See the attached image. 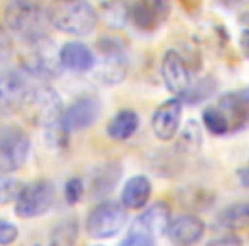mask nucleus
Returning a JSON list of instances; mask_svg holds the SVG:
<instances>
[{
	"label": "nucleus",
	"instance_id": "obj_13",
	"mask_svg": "<svg viewBox=\"0 0 249 246\" xmlns=\"http://www.w3.org/2000/svg\"><path fill=\"white\" fill-rule=\"evenodd\" d=\"M183 103L179 99H169L156 110L152 116V130L159 140H171L179 130Z\"/></svg>",
	"mask_w": 249,
	"mask_h": 246
},
{
	"label": "nucleus",
	"instance_id": "obj_32",
	"mask_svg": "<svg viewBox=\"0 0 249 246\" xmlns=\"http://www.w3.org/2000/svg\"><path fill=\"white\" fill-rule=\"evenodd\" d=\"M241 48L242 52H244V55L249 58V29H244V31L241 33Z\"/></svg>",
	"mask_w": 249,
	"mask_h": 246
},
{
	"label": "nucleus",
	"instance_id": "obj_1",
	"mask_svg": "<svg viewBox=\"0 0 249 246\" xmlns=\"http://www.w3.org/2000/svg\"><path fill=\"white\" fill-rule=\"evenodd\" d=\"M24 110L29 111L33 121L41 125L46 132V139L52 147H62L69 142V132L63 127V103L53 87L41 84L36 86Z\"/></svg>",
	"mask_w": 249,
	"mask_h": 246
},
{
	"label": "nucleus",
	"instance_id": "obj_16",
	"mask_svg": "<svg viewBox=\"0 0 249 246\" xmlns=\"http://www.w3.org/2000/svg\"><path fill=\"white\" fill-rule=\"evenodd\" d=\"M62 65L73 72H87L96 65L94 52L80 41H70L60 50Z\"/></svg>",
	"mask_w": 249,
	"mask_h": 246
},
{
	"label": "nucleus",
	"instance_id": "obj_10",
	"mask_svg": "<svg viewBox=\"0 0 249 246\" xmlns=\"http://www.w3.org/2000/svg\"><path fill=\"white\" fill-rule=\"evenodd\" d=\"M101 101L96 96H84L63 111V127L67 132L86 130L94 125L101 114Z\"/></svg>",
	"mask_w": 249,
	"mask_h": 246
},
{
	"label": "nucleus",
	"instance_id": "obj_21",
	"mask_svg": "<svg viewBox=\"0 0 249 246\" xmlns=\"http://www.w3.org/2000/svg\"><path fill=\"white\" fill-rule=\"evenodd\" d=\"M218 224L229 231L249 227V202L229 205L218 214Z\"/></svg>",
	"mask_w": 249,
	"mask_h": 246
},
{
	"label": "nucleus",
	"instance_id": "obj_14",
	"mask_svg": "<svg viewBox=\"0 0 249 246\" xmlns=\"http://www.w3.org/2000/svg\"><path fill=\"white\" fill-rule=\"evenodd\" d=\"M205 224L193 214L178 215L167 227V238L174 246H193L203 238Z\"/></svg>",
	"mask_w": 249,
	"mask_h": 246
},
{
	"label": "nucleus",
	"instance_id": "obj_11",
	"mask_svg": "<svg viewBox=\"0 0 249 246\" xmlns=\"http://www.w3.org/2000/svg\"><path fill=\"white\" fill-rule=\"evenodd\" d=\"M162 79L166 82V87L176 96H183L191 86V74L188 69L186 62L181 57V53H178L176 50H167L166 55L162 58Z\"/></svg>",
	"mask_w": 249,
	"mask_h": 246
},
{
	"label": "nucleus",
	"instance_id": "obj_28",
	"mask_svg": "<svg viewBox=\"0 0 249 246\" xmlns=\"http://www.w3.org/2000/svg\"><path fill=\"white\" fill-rule=\"evenodd\" d=\"M84 195V183L80 178H72L69 183L65 185V198L69 204H77Z\"/></svg>",
	"mask_w": 249,
	"mask_h": 246
},
{
	"label": "nucleus",
	"instance_id": "obj_6",
	"mask_svg": "<svg viewBox=\"0 0 249 246\" xmlns=\"http://www.w3.org/2000/svg\"><path fill=\"white\" fill-rule=\"evenodd\" d=\"M128 221V212L118 202H103L90 210L86 222L89 236L99 239L113 238Z\"/></svg>",
	"mask_w": 249,
	"mask_h": 246
},
{
	"label": "nucleus",
	"instance_id": "obj_29",
	"mask_svg": "<svg viewBox=\"0 0 249 246\" xmlns=\"http://www.w3.org/2000/svg\"><path fill=\"white\" fill-rule=\"evenodd\" d=\"M118 246H156V241L150 236L132 231Z\"/></svg>",
	"mask_w": 249,
	"mask_h": 246
},
{
	"label": "nucleus",
	"instance_id": "obj_24",
	"mask_svg": "<svg viewBox=\"0 0 249 246\" xmlns=\"http://www.w3.org/2000/svg\"><path fill=\"white\" fill-rule=\"evenodd\" d=\"M77 232H79V227H77L75 221L62 222V224L53 231L50 246H73L77 241Z\"/></svg>",
	"mask_w": 249,
	"mask_h": 246
},
{
	"label": "nucleus",
	"instance_id": "obj_19",
	"mask_svg": "<svg viewBox=\"0 0 249 246\" xmlns=\"http://www.w3.org/2000/svg\"><path fill=\"white\" fill-rule=\"evenodd\" d=\"M123 174V168L118 163H106L103 166L96 168L94 174L90 178V190L92 195L101 197V195H106L116 187L118 180Z\"/></svg>",
	"mask_w": 249,
	"mask_h": 246
},
{
	"label": "nucleus",
	"instance_id": "obj_25",
	"mask_svg": "<svg viewBox=\"0 0 249 246\" xmlns=\"http://www.w3.org/2000/svg\"><path fill=\"white\" fill-rule=\"evenodd\" d=\"M215 91V82H212V79H201V80H196V82H191L190 89L183 94L181 97L178 99L181 103H198L201 99H207L212 93Z\"/></svg>",
	"mask_w": 249,
	"mask_h": 246
},
{
	"label": "nucleus",
	"instance_id": "obj_30",
	"mask_svg": "<svg viewBox=\"0 0 249 246\" xmlns=\"http://www.w3.org/2000/svg\"><path fill=\"white\" fill-rule=\"evenodd\" d=\"M18 227H16L12 222L7 221H2L0 219V245L2 246H7L12 245V243L18 239Z\"/></svg>",
	"mask_w": 249,
	"mask_h": 246
},
{
	"label": "nucleus",
	"instance_id": "obj_31",
	"mask_svg": "<svg viewBox=\"0 0 249 246\" xmlns=\"http://www.w3.org/2000/svg\"><path fill=\"white\" fill-rule=\"evenodd\" d=\"M208 246H241V239H237L235 236H225V238H218L212 241Z\"/></svg>",
	"mask_w": 249,
	"mask_h": 246
},
{
	"label": "nucleus",
	"instance_id": "obj_8",
	"mask_svg": "<svg viewBox=\"0 0 249 246\" xmlns=\"http://www.w3.org/2000/svg\"><path fill=\"white\" fill-rule=\"evenodd\" d=\"M31 142L24 130L5 127L0 130V174H11L21 170L28 161Z\"/></svg>",
	"mask_w": 249,
	"mask_h": 246
},
{
	"label": "nucleus",
	"instance_id": "obj_5",
	"mask_svg": "<svg viewBox=\"0 0 249 246\" xmlns=\"http://www.w3.org/2000/svg\"><path fill=\"white\" fill-rule=\"evenodd\" d=\"M35 89V77L24 69H11L2 72L0 74V114L24 110Z\"/></svg>",
	"mask_w": 249,
	"mask_h": 246
},
{
	"label": "nucleus",
	"instance_id": "obj_9",
	"mask_svg": "<svg viewBox=\"0 0 249 246\" xmlns=\"http://www.w3.org/2000/svg\"><path fill=\"white\" fill-rule=\"evenodd\" d=\"M29 53L24 58L22 69L31 74L35 79H55L62 72L60 52L52 39H43L36 45L29 46Z\"/></svg>",
	"mask_w": 249,
	"mask_h": 246
},
{
	"label": "nucleus",
	"instance_id": "obj_33",
	"mask_svg": "<svg viewBox=\"0 0 249 246\" xmlns=\"http://www.w3.org/2000/svg\"><path fill=\"white\" fill-rule=\"evenodd\" d=\"M239 94H241L242 99H244L246 103L249 104V87H248V89H244V91H241V93H239Z\"/></svg>",
	"mask_w": 249,
	"mask_h": 246
},
{
	"label": "nucleus",
	"instance_id": "obj_12",
	"mask_svg": "<svg viewBox=\"0 0 249 246\" xmlns=\"http://www.w3.org/2000/svg\"><path fill=\"white\" fill-rule=\"evenodd\" d=\"M169 4L160 0H143L128 7V18L142 31H154L169 18Z\"/></svg>",
	"mask_w": 249,
	"mask_h": 246
},
{
	"label": "nucleus",
	"instance_id": "obj_26",
	"mask_svg": "<svg viewBox=\"0 0 249 246\" xmlns=\"http://www.w3.org/2000/svg\"><path fill=\"white\" fill-rule=\"evenodd\" d=\"M21 183L14 178H9L7 174H0V205H5L9 202L16 200L21 191Z\"/></svg>",
	"mask_w": 249,
	"mask_h": 246
},
{
	"label": "nucleus",
	"instance_id": "obj_15",
	"mask_svg": "<svg viewBox=\"0 0 249 246\" xmlns=\"http://www.w3.org/2000/svg\"><path fill=\"white\" fill-rule=\"evenodd\" d=\"M171 208L166 202H157V204L150 205L147 210L137 217L135 224H133L132 231L142 232L150 238H156L164 232H167V227L171 224Z\"/></svg>",
	"mask_w": 249,
	"mask_h": 246
},
{
	"label": "nucleus",
	"instance_id": "obj_2",
	"mask_svg": "<svg viewBox=\"0 0 249 246\" xmlns=\"http://www.w3.org/2000/svg\"><path fill=\"white\" fill-rule=\"evenodd\" d=\"M4 21L9 35L29 46L48 39L52 28L48 9L38 2H11L5 7Z\"/></svg>",
	"mask_w": 249,
	"mask_h": 246
},
{
	"label": "nucleus",
	"instance_id": "obj_18",
	"mask_svg": "<svg viewBox=\"0 0 249 246\" xmlns=\"http://www.w3.org/2000/svg\"><path fill=\"white\" fill-rule=\"evenodd\" d=\"M150 191H152V185L147 176L139 174V176L130 178L121 191V205L124 208L145 207L150 198Z\"/></svg>",
	"mask_w": 249,
	"mask_h": 246
},
{
	"label": "nucleus",
	"instance_id": "obj_7",
	"mask_svg": "<svg viewBox=\"0 0 249 246\" xmlns=\"http://www.w3.org/2000/svg\"><path fill=\"white\" fill-rule=\"evenodd\" d=\"M53 200H55V185L52 181H31L21 188L16 198V214L22 219L38 217L52 208Z\"/></svg>",
	"mask_w": 249,
	"mask_h": 246
},
{
	"label": "nucleus",
	"instance_id": "obj_20",
	"mask_svg": "<svg viewBox=\"0 0 249 246\" xmlns=\"http://www.w3.org/2000/svg\"><path fill=\"white\" fill-rule=\"evenodd\" d=\"M139 114L133 110H121L107 123V135L113 140H126L139 130Z\"/></svg>",
	"mask_w": 249,
	"mask_h": 246
},
{
	"label": "nucleus",
	"instance_id": "obj_22",
	"mask_svg": "<svg viewBox=\"0 0 249 246\" xmlns=\"http://www.w3.org/2000/svg\"><path fill=\"white\" fill-rule=\"evenodd\" d=\"M201 142H203V133H201L200 123L195 120H190L183 129V132H181L176 147L181 152H196L201 147Z\"/></svg>",
	"mask_w": 249,
	"mask_h": 246
},
{
	"label": "nucleus",
	"instance_id": "obj_3",
	"mask_svg": "<svg viewBox=\"0 0 249 246\" xmlns=\"http://www.w3.org/2000/svg\"><path fill=\"white\" fill-rule=\"evenodd\" d=\"M50 21L58 31L87 36L96 29L99 14L87 2H55L48 7Z\"/></svg>",
	"mask_w": 249,
	"mask_h": 246
},
{
	"label": "nucleus",
	"instance_id": "obj_23",
	"mask_svg": "<svg viewBox=\"0 0 249 246\" xmlns=\"http://www.w3.org/2000/svg\"><path fill=\"white\" fill-rule=\"evenodd\" d=\"M203 123L208 132L213 133V135L231 133V127H229L227 118H225V114L217 106H210L203 111Z\"/></svg>",
	"mask_w": 249,
	"mask_h": 246
},
{
	"label": "nucleus",
	"instance_id": "obj_4",
	"mask_svg": "<svg viewBox=\"0 0 249 246\" xmlns=\"http://www.w3.org/2000/svg\"><path fill=\"white\" fill-rule=\"evenodd\" d=\"M96 50L99 55V65H97L99 79L104 84L121 82L128 70V57L123 39L113 35L103 36L97 39Z\"/></svg>",
	"mask_w": 249,
	"mask_h": 246
},
{
	"label": "nucleus",
	"instance_id": "obj_27",
	"mask_svg": "<svg viewBox=\"0 0 249 246\" xmlns=\"http://www.w3.org/2000/svg\"><path fill=\"white\" fill-rule=\"evenodd\" d=\"M12 53H14V45H12V36L9 31L0 24V69L7 67L11 62Z\"/></svg>",
	"mask_w": 249,
	"mask_h": 246
},
{
	"label": "nucleus",
	"instance_id": "obj_17",
	"mask_svg": "<svg viewBox=\"0 0 249 246\" xmlns=\"http://www.w3.org/2000/svg\"><path fill=\"white\" fill-rule=\"evenodd\" d=\"M217 108L225 114L231 127V132L241 130L249 125V104L241 97V94H225L218 99Z\"/></svg>",
	"mask_w": 249,
	"mask_h": 246
}]
</instances>
